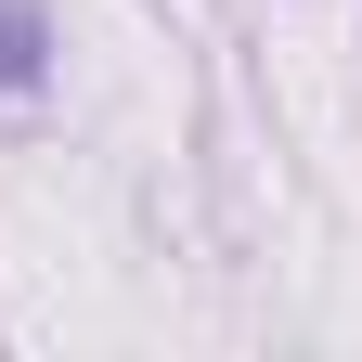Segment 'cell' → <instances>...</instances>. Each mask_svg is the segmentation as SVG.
Segmentation results:
<instances>
[{"instance_id":"obj_1","label":"cell","mask_w":362,"mask_h":362,"mask_svg":"<svg viewBox=\"0 0 362 362\" xmlns=\"http://www.w3.org/2000/svg\"><path fill=\"white\" fill-rule=\"evenodd\" d=\"M39 78H52V13L39 0H0V104H26Z\"/></svg>"}]
</instances>
